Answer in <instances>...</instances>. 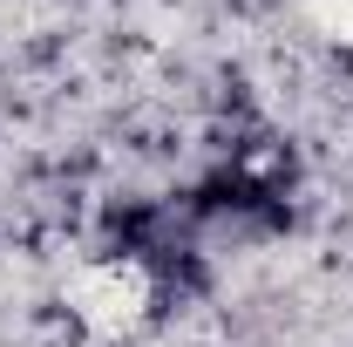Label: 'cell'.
Instances as JSON below:
<instances>
[{
  "instance_id": "cell-1",
  "label": "cell",
  "mask_w": 353,
  "mask_h": 347,
  "mask_svg": "<svg viewBox=\"0 0 353 347\" xmlns=\"http://www.w3.org/2000/svg\"><path fill=\"white\" fill-rule=\"evenodd\" d=\"M61 313L82 341L123 347L157 320V265L143 252H102L61 279Z\"/></svg>"
}]
</instances>
